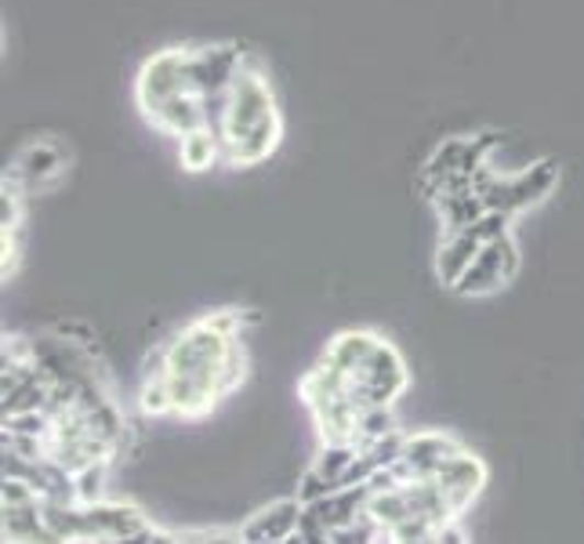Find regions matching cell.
Returning <instances> with one entry per match:
<instances>
[{
  "label": "cell",
  "mask_w": 584,
  "mask_h": 544,
  "mask_svg": "<svg viewBox=\"0 0 584 544\" xmlns=\"http://www.w3.org/2000/svg\"><path fill=\"white\" fill-rule=\"evenodd\" d=\"M250 47L236 41L171 44L153 52L135 73V105L153 132L182 141L214 127V113Z\"/></svg>",
  "instance_id": "1"
},
{
  "label": "cell",
  "mask_w": 584,
  "mask_h": 544,
  "mask_svg": "<svg viewBox=\"0 0 584 544\" xmlns=\"http://www.w3.org/2000/svg\"><path fill=\"white\" fill-rule=\"evenodd\" d=\"M244 324H255V316L244 309H218L186 324L171 341H164L175 418H207L222 399H229L244 385Z\"/></svg>",
  "instance_id": "2"
},
{
  "label": "cell",
  "mask_w": 584,
  "mask_h": 544,
  "mask_svg": "<svg viewBox=\"0 0 584 544\" xmlns=\"http://www.w3.org/2000/svg\"><path fill=\"white\" fill-rule=\"evenodd\" d=\"M214 135L222 141V157L229 168H258L283 141V110L272 88V77L258 52L244 58L240 73L214 113Z\"/></svg>",
  "instance_id": "3"
},
{
  "label": "cell",
  "mask_w": 584,
  "mask_h": 544,
  "mask_svg": "<svg viewBox=\"0 0 584 544\" xmlns=\"http://www.w3.org/2000/svg\"><path fill=\"white\" fill-rule=\"evenodd\" d=\"M555 185H559L555 160H538L523 171H497L494 163H483L472 179V189L483 196L486 211H497V215L508 218H519L523 211L544 204L555 193Z\"/></svg>",
  "instance_id": "4"
},
{
  "label": "cell",
  "mask_w": 584,
  "mask_h": 544,
  "mask_svg": "<svg viewBox=\"0 0 584 544\" xmlns=\"http://www.w3.org/2000/svg\"><path fill=\"white\" fill-rule=\"evenodd\" d=\"M66 174H69V149H66V141H58L55 135L22 141L19 152L4 168V179L15 182L26 196L52 193V189L66 182Z\"/></svg>",
  "instance_id": "5"
},
{
  "label": "cell",
  "mask_w": 584,
  "mask_h": 544,
  "mask_svg": "<svg viewBox=\"0 0 584 544\" xmlns=\"http://www.w3.org/2000/svg\"><path fill=\"white\" fill-rule=\"evenodd\" d=\"M519 272V243H516V233L501 236V240L486 243L480 258L469 265V272L454 283L458 298H483V294H494L501 287H508L512 280H516Z\"/></svg>",
  "instance_id": "6"
},
{
  "label": "cell",
  "mask_w": 584,
  "mask_h": 544,
  "mask_svg": "<svg viewBox=\"0 0 584 544\" xmlns=\"http://www.w3.org/2000/svg\"><path fill=\"white\" fill-rule=\"evenodd\" d=\"M433 479L439 483V490H443V498H447V508L458 519L464 508L480 498V490L486 487V465L475 454L461 451V454L450 457Z\"/></svg>",
  "instance_id": "7"
},
{
  "label": "cell",
  "mask_w": 584,
  "mask_h": 544,
  "mask_svg": "<svg viewBox=\"0 0 584 544\" xmlns=\"http://www.w3.org/2000/svg\"><path fill=\"white\" fill-rule=\"evenodd\" d=\"M302 512H305V505L297 498L272 501L247 519V523L240 526V537H244V544H283L291 534H297Z\"/></svg>",
  "instance_id": "8"
},
{
  "label": "cell",
  "mask_w": 584,
  "mask_h": 544,
  "mask_svg": "<svg viewBox=\"0 0 584 544\" xmlns=\"http://www.w3.org/2000/svg\"><path fill=\"white\" fill-rule=\"evenodd\" d=\"M464 446L454 440V435H447V432H414L403 440V454L400 461L411 468V476L414 483H422V479H433L439 468L447 465L450 457L461 454Z\"/></svg>",
  "instance_id": "9"
},
{
  "label": "cell",
  "mask_w": 584,
  "mask_h": 544,
  "mask_svg": "<svg viewBox=\"0 0 584 544\" xmlns=\"http://www.w3.org/2000/svg\"><path fill=\"white\" fill-rule=\"evenodd\" d=\"M486 247V240L480 236V229H461V233H443V240H439V251H436V276L447 283V287H454V283L469 272V265L480 258V251Z\"/></svg>",
  "instance_id": "10"
},
{
  "label": "cell",
  "mask_w": 584,
  "mask_h": 544,
  "mask_svg": "<svg viewBox=\"0 0 584 544\" xmlns=\"http://www.w3.org/2000/svg\"><path fill=\"white\" fill-rule=\"evenodd\" d=\"M378 345H381V338L371 335V330H341V335H334L327 341V349H324V356H319V360L338 366V371H345V374H352V371H360V366L374 356Z\"/></svg>",
  "instance_id": "11"
},
{
  "label": "cell",
  "mask_w": 584,
  "mask_h": 544,
  "mask_svg": "<svg viewBox=\"0 0 584 544\" xmlns=\"http://www.w3.org/2000/svg\"><path fill=\"white\" fill-rule=\"evenodd\" d=\"M436 215L443 222V233H461V229H472L475 222L486 215V204L483 196L469 189V193H450V196H439L436 200Z\"/></svg>",
  "instance_id": "12"
},
{
  "label": "cell",
  "mask_w": 584,
  "mask_h": 544,
  "mask_svg": "<svg viewBox=\"0 0 584 544\" xmlns=\"http://www.w3.org/2000/svg\"><path fill=\"white\" fill-rule=\"evenodd\" d=\"M178 163L189 174H204L214 163H225L222 157V141L214 135V127H204V132H193L178 141Z\"/></svg>",
  "instance_id": "13"
},
{
  "label": "cell",
  "mask_w": 584,
  "mask_h": 544,
  "mask_svg": "<svg viewBox=\"0 0 584 544\" xmlns=\"http://www.w3.org/2000/svg\"><path fill=\"white\" fill-rule=\"evenodd\" d=\"M138 410L146 413V418H167V413H175V399H171V385H167V374L142 377Z\"/></svg>",
  "instance_id": "14"
},
{
  "label": "cell",
  "mask_w": 584,
  "mask_h": 544,
  "mask_svg": "<svg viewBox=\"0 0 584 544\" xmlns=\"http://www.w3.org/2000/svg\"><path fill=\"white\" fill-rule=\"evenodd\" d=\"M392 432H400L392 407H363V413H360V443H356V446L378 443V440H385V435H392Z\"/></svg>",
  "instance_id": "15"
},
{
  "label": "cell",
  "mask_w": 584,
  "mask_h": 544,
  "mask_svg": "<svg viewBox=\"0 0 584 544\" xmlns=\"http://www.w3.org/2000/svg\"><path fill=\"white\" fill-rule=\"evenodd\" d=\"M113 461H99V465L83 468L74 476V490H77V505H99L102 490H105V476H110Z\"/></svg>",
  "instance_id": "16"
}]
</instances>
